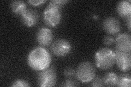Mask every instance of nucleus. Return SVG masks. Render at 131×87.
<instances>
[{
  "label": "nucleus",
  "mask_w": 131,
  "mask_h": 87,
  "mask_svg": "<svg viewBox=\"0 0 131 87\" xmlns=\"http://www.w3.org/2000/svg\"><path fill=\"white\" fill-rule=\"evenodd\" d=\"M12 11L14 14L21 15L27 9L26 3L23 1H13L10 4Z\"/></svg>",
  "instance_id": "nucleus-13"
},
{
  "label": "nucleus",
  "mask_w": 131,
  "mask_h": 87,
  "mask_svg": "<svg viewBox=\"0 0 131 87\" xmlns=\"http://www.w3.org/2000/svg\"><path fill=\"white\" fill-rule=\"evenodd\" d=\"M126 23H127V26L128 28V30L130 31V16L126 18Z\"/></svg>",
  "instance_id": "nucleus-23"
},
{
  "label": "nucleus",
  "mask_w": 131,
  "mask_h": 87,
  "mask_svg": "<svg viewBox=\"0 0 131 87\" xmlns=\"http://www.w3.org/2000/svg\"><path fill=\"white\" fill-rule=\"evenodd\" d=\"M91 86L93 87L97 86H105L103 77H95L91 81Z\"/></svg>",
  "instance_id": "nucleus-17"
},
{
  "label": "nucleus",
  "mask_w": 131,
  "mask_h": 87,
  "mask_svg": "<svg viewBox=\"0 0 131 87\" xmlns=\"http://www.w3.org/2000/svg\"><path fill=\"white\" fill-rule=\"evenodd\" d=\"M54 36L52 32L47 27H42L38 31L36 34L37 43L42 47L48 46L50 45L53 40Z\"/></svg>",
  "instance_id": "nucleus-8"
},
{
  "label": "nucleus",
  "mask_w": 131,
  "mask_h": 87,
  "mask_svg": "<svg viewBox=\"0 0 131 87\" xmlns=\"http://www.w3.org/2000/svg\"><path fill=\"white\" fill-rule=\"evenodd\" d=\"M115 42V39L111 35H106L103 39L104 44L107 46L112 45Z\"/></svg>",
  "instance_id": "nucleus-21"
},
{
  "label": "nucleus",
  "mask_w": 131,
  "mask_h": 87,
  "mask_svg": "<svg viewBox=\"0 0 131 87\" xmlns=\"http://www.w3.org/2000/svg\"><path fill=\"white\" fill-rule=\"evenodd\" d=\"M131 77L129 74H122L117 77L116 86L120 87H130Z\"/></svg>",
  "instance_id": "nucleus-15"
},
{
  "label": "nucleus",
  "mask_w": 131,
  "mask_h": 87,
  "mask_svg": "<svg viewBox=\"0 0 131 87\" xmlns=\"http://www.w3.org/2000/svg\"><path fill=\"white\" fill-rule=\"evenodd\" d=\"M46 2V0H29V1H28V3L34 6H40Z\"/></svg>",
  "instance_id": "nucleus-22"
},
{
  "label": "nucleus",
  "mask_w": 131,
  "mask_h": 87,
  "mask_svg": "<svg viewBox=\"0 0 131 87\" xmlns=\"http://www.w3.org/2000/svg\"><path fill=\"white\" fill-rule=\"evenodd\" d=\"M22 23L28 27H32L37 23L39 16L36 10L27 8L20 15Z\"/></svg>",
  "instance_id": "nucleus-9"
},
{
  "label": "nucleus",
  "mask_w": 131,
  "mask_h": 87,
  "mask_svg": "<svg viewBox=\"0 0 131 87\" xmlns=\"http://www.w3.org/2000/svg\"><path fill=\"white\" fill-rule=\"evenodd\" d=\"M62 19L61 9L51 5H48L43 11V20L47 26L55 27L61 22Z\"/></svg>",
  "instance_id": "nucleus-5"
},
{
  "label": "nucleus",
  "mask_w": 131,
  "mask_h": 87,
  "mask_svg": "<svg viewBox=\"0 0 131 87\" xmlns=\"http://www.w3.org/2000/svg\"><path fill=\"white\" fill-rule=\"evenodd\" d=\"M68 2L67 0H52L49 2V4L61 9Z\"/></svg>",
  "instance_id": "nucleus-18"
},
{
  "label": "nucleus",
  "mask_w": 131,
  "mask_h": 87,
  "mask_svg": "<svg viewBox=\"0 0 131 87\" xmlns=\"http://www.w3.org/2000/svg\"><path fill=\"white\" fill-rule=\"evenodd\" d=\"M51 62L50 52L42 46L32 49L27 57L28 65L32 70L37 71H40L49 68Z\"/></svg>",
  "instance_id": "nucleus-1"
},
{
  "label": "nucleus",
  "mask_w": 131,
  "mask_h": 87,
  "mask_svg": "<svg viewBox=\"0 0 131 87\" xmlns=\"http://www.w3.org/2000/svg\"><path fill=\"white\" fill-rule=\"evenodd\" d=\"M117 14L122 18H128L131 15V1L123 0L118 2L116 6Z\"/></svg>",
  "instance_id": "nucleus-12"
},
{
  "label": "nucleus",
  "mask_w": 131,
  "mask_h": 87,
  "mask_svg": "<svg viewBox=\"0 0 131 87\" xmlns=\"http://www.w3.org/2000/svg\"><path fill=\"white\" fill-rule=\"evenodd\" d=\"M72 45L68 40L64 39H58L52 43L51 51L54 55L57 57L67 56L72 50Z\"/></svg>",
  "instance_id": "nucleus-7"
},
{
  "label": "nucleus",
  "mask_w": 131,
  "mask_h": 87,
  "mask_svg": "<svg viewBox=\"0 0 131 87\" xmlns=\"http://www.w3.org/2000/svg\"><path fill=\"white\" fill-rule=\"evenodd\" d=\"M95 61L96 67L100 69H109L115 63V54L112 49L101 48L95 53Z\"/></svg>",
  "instance_id": "nucleus-2"
},
{
  "label": "nucleus",
  "mask_w": 131,
  "mask_h": 87,
  "mask_svg": "<svg viewBox=\"0 0 131 87\" xmlns=\"http://www.w3.org/2000/svg\"><path fill=\"white\" fill-rule=\"evenodd\" d=\"M30 85L28 83L24 80L18 79L12 82L11 86L12 87H28Z\"/></svg>",
  "instance_id": "nucleus-16"
},
{
  "label": "nucleus",
  "mask_w": 131,
  "mask_h": 87,
  "mask_svg": "<svg viewBox=\"0 0 131 87\" xmlns=\"http://www.w3.org/2000/svg\"><path fill=\"white\" fill-rule=\"evenodd\" d=\"M102 26L104 31L109 34H116L121 30V24L119 20L112 16L106 18L103 21Z\"/></svg>",
  "instance_id": "nucleus-10"
},
{
  "label": "nucleus",
  "mask_w": 131,
  "mask_h": 87,
  "mask_svg": "<svg viewBox=\"0 0 131 87\" xmlns=\"http://www.w3.org/2000/svg\"><path fill=\"white\" fill-rule=\"evenodd\" d=\"M116 48L122 51H131V37L127 33L118 34L115 39Z\"/></svg>",
  "instance_id": "nucleus-11"
},
{
  "label": "nucleus",
  "mask_w": 131,
  "mask_h": 87,
  "mask_svg": "<svg viewBox=\"0 0 131 87\" xmlns=\"http://www.w3.org/2000/svg\"><path fill=\"white\" fill-rule=\"evenodd\" d=\"M118 76L113 72H106L103 77L104 83L105 86H116Z\"/></svg>",
  "instance_id": "nucleus-14"
},
{
  "label": "nucleus",
  "mask_w": 131,
  "mask_h": 87,
  "mask_svg": "<svg viewBox=\"0 0 131 87\" xmlns=\"http://www.w3.org/2000/svg\"><path fill=\"white\" fill-rule=\"evenodd\" d=\"M57 81L55 68L50 66L46 69L39 71L37 76V83L41 87L54 86Z\"/></svg>",
  "instance_id": "nucleus-4"
},
{
  "label": "nucleus",
  "mask_w": 131,
  "mask_h": 87,
  "mask_svg": "<svg viewBox=\"0 0 131 87\" xmlns=\"http://www.w3.org/2000/svg\"><path fill=\"white\" fill-rule=\"evenodd\" d=\"M64 76L67 78H71L75 75V71L72 68H67L63 71Z\"/></svg>",
  "instance_id": "nucleus-20"
},
{
  "label": "nucleus",
  "mask_w": 131,
  "mask_h": 87,
  "mask_svg": "<svg viewBox=\"0 0 131 87\" xmlns=\"http://www.w3.org/2000/svg\"><path fill=\"white\" fill-rule=\"evenodd\" d=\"M115 63L122 72H127L131 68L130 51H122L115 48Z\"/></svg>",
  "instance_id": "nucleus-6"
},
{
  "label": "nucleus",
  "mask_w": 131,
  "mask_h": 87,
  "mask_svg": "<svg viewBox=\"0 0 131 87\" xmlns=\"http://www.w3.org/2000/svg\"><path fill=\"white\" fill-rule=\"evenodd\" d=\"M61 86L64 87H72V86H79V84L78 82L74 80L71 79H67L64 80L62 84H61Z\"/></svg>",
  "instance_id": "nucleus-19"
},
{
  "label": "nucleus",
  "mask_w": 131,
  "mask_h": 87,
  "mask_svg": "<svg viewBox=\"0 0 131 87\" xmlns=\"http://www.w3.org/2000/svg\"><path fill=\"white\" fill-rule=\"evenodd\" d=\"M75 76L80 82L88 83L96 77V69L91 62L85 61L81 63L77 68Z\"/></svg>",
  "instance_id": "nucleus-3"
}]
</instances>
